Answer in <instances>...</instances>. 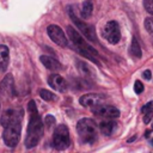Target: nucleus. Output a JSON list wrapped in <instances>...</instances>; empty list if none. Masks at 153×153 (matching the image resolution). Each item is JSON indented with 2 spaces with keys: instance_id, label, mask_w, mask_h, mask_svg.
<instances>
[{
  "instance_id": "26",
  "label": "nucleus",
  "mask_w": 153,
  "mask_h": 153,
  "mask_svg": "<svg viewBox=\"0 0 153 153\" xmlns=\"http://www.w3.org/2000/svg\"><path fill=\"white\" fill-rule=\"evenodd\" d=\"M142 76H143V79L149 80V79L152 78V73H151V71H149V69H146V71L142 73Z\"/></svg>"
},
{
  "instance_id": "23",
  "label": "nucleus",
  "mask_w": 153,
  "mask_h": 153,
  "mask_svg": "<svg viewBox=\"0 0 153 153\" xmlns=\"http://www.w3.org/2000/svg\"><path fill=\"white\" fill-rule=\"evenodd\" d=\"M134 91L137 94H140V93L143 92V85H142V82L140 80H136L135 81V84H134Z\"/></svg>"
},
{
  "instance_id": "7",
  "label": "nucleus",
  "mask_w": 153,
  "mask_h": 153,
  "mask_svg": "<svg viewBox=\"0 0 153 153\" xmlns=\"http://www.w3.org/2000/svg\"><path fill=\"white\" fill-rule=\"evenodd\" d=\"M103 37L111 44H117L121 39V31L120 25L115 20H110L105 24L103 29Z\"/></svg>"
},
{
  "instance_id": "27",
  "label": "nucleus",
  "mask_w": 153,
  "mask_h": 153,
  "mask_svg": "<svg viewBox=\"0 0 153 153\" xmlns=\"http://www.w3.org/2000/svg\"><path fill=\"white\" fill-rule=\"evenodd\" d=\"M152 130H153V124H152Z\"/></svg>"
},
{
  "instance_id": "21",
  "label": "nucleus",
  "mask_w": 153,
  "mask_h": 153,
  "mask_svg": "<svg viewBox=\"0 0 153 153\" xmlns=\"http://www.w3.org/2000/svg\"><path fill=\"white\" fill-rule=\"evenodd\" d=\"M143 6L146 11L153 16V0H143Z\"/></svg>"
},
{
  "instance_id": "12",
  "label": "nucleus",
  "mask_w": 153,
  "mask_h": 153,
  "mask_svg": "<svg viewBox=\"0 0 153 153\" xmlns=\"http://www.w3.org/2000/svg\"><path fill=\"white\" fill-rule=\"evenodd\" d=\"M48 84L59 92H65L68 87L67 81L60 74H51L48 76Z\"/></svg>"
},
{
  "instance_id": "11",
  "label": "nucleus",
  "mask_w": 153,
  "mask_h": 153,
  "mask_svg": "<svg viewBox=\"0 0 153 153\" xmlns=\"http://www.w3.org/2000/svg\"><path fill=\"white\" fill-rule=\"evenodd\" d=\"M105 99V96L98 94V93H87L79 98V103L82 106H94L97 104H100Z\"/></svg>"
},
{
  "instance_id": "25",
  "label": "nucleus",
  "mask_w": 153,
  "mask_h": 153,
  "mask_svg": "<svg viewBox=\"0 0 153 153\" xmlns=\"http://www.w3.org/2000/svg\"><path fill=\"white\" fill-rule=\"evenodd\" d=\"M147 110H153V100L149 102V103H147L146 105H143V108L141 109V112H145Z\"/></svg>"
},
{
  "instance_id": "20",
  "label": "nucleus",
  "mask_w": 153,
  "mask_h": 153,
  "mask_svg": "<svg viewBox=\"0 0 153 153\" xmlns=\"http://www.w3.org/2000/svg\"><path fill=\"white\" fill-rule=\"evenodd\" d=\"M145 27L153 36V17H148L145 19Z\"/></svg>"
},
{
  "instance_id": "6",
  "label": "nucleus",
  "mask_w": 153,
  "mask_h": 153,
  "mask_svg": "<svg viewBox=\"0 0 153 153\" xmlns=\"http://www.w3.org/2000/svg\"><path fill=\"white\" fill-rule=\"evenodd\" d=\"M68 12H69V17H71V19L73 20V23L75 24L76 29H78V30H79V31H80V32H81L88 41L96 42V41H97V35H96V30H94V27H93L92 25H90V24H87V23L80 20V19L74 14L72 7H69Z\"/></svg>"
},
{
  "instance_id": "1",
  "label": "nucleus",
  "mask_w": 153,
  "mask_h": 153,
  "mask_svg": "<svg viewBox=\"0 0 153 153\" xmlns=\"http://www.w3.org/2000/svg\"><path fill=\"white\" fill-rule=\"evenodd\" d=\"M27 110L30 114V120L27 124L26 136H25V147L26 148H33L38 145L43 136L44 131V124L42 122V118L38 114L37 106L35 100H30L27 104Z\"/></svg>"
},
{
  "instance_id": "13",
  "label": "nucleus",
  "mask_w": 153,
  "mask_h": 153,
  "mask_svg": "<svg viewBox=\"0 0 153 153\" xmlns=\"http://www.w3.org/2000/svg\"><path fill=\"white\" fill-rule=\"evenodd\" d=\"M41 62L44 65V67H47L50 71H61L62 69V65L54 57L48 56V55H42L39 57Z\"/></svg>"
},
{
  "instance_id": "22",
  "label": "nucleus",
  "mask_w": 153,
  "mask_h": 153,
  "mask_svg": "<svg viewBox=\"0 0 153 153\" xmlns=\"http://www.w3.org/2000/svg\"><path fill=\"white\" fill-rule=\"evenodd\" d=\"M143 114V122L147 124V123H149L151 122V120L153 118V110H147V111H145V112H142Z\"/></svg>"
},
{
  "instance_id": "18",
  "label": "nucleus",
  "mask_w": 153,
  "mask_h": 153,
  "mask_svg": "<svg viewBox=\"0 0 153 153\" xmlns=\"http://www.w3.org/2000/svg\"><path fill=\"white\" fill-rule=\"evenodd\" d=\"M39 96H41V98H42L43 100H45V102H54V100L57 99V97H56L53 92H50V91H48V90H44V88H41V90H39Z\"/></svg>"
},
{
  "instance_id": "9",
  "label": "nucleus",
  "mask_w": 153,
  "mask_h": 153,
  "mask_svg": "<svg viewBox=\"0 0 153 153\" xmlns=\"http://www.w3.org/2000/svg\"><path fill=\"white\" fill-rule=\"evenodd\" d=\"M91 111L97 115V116H100V117H105V118H117L121 112L117 108L112 106V105H100V104H97L94 106H92Z\"/></svg>"
},
{
  "instance_id": "14",
  "label": "nucleus",
  "mask_w": 153,
  "mask_h": 153,
  "mask_svg": "<svg viewBox=\"0 0 153 153\" xmlns=\"http://www.w3.org/2000/svg\"><path fill=\"white\" fill-rule=\"evenodd\" d=\"M116 127H117V123L115 121H111V120H106V121H102L99 123V130L103 135L105 136H110L114 134V131L116 130Z\"/></svg>"
},
{
  "instance_id": "16",
  "label": "nucleus",
  "mask_w": 153,
  "mask_h": 153,
  "mask_svg": "<svg viewBox=\"0 0 153 153\" xmlns=\"http://www.w3.org/2000/svg\"><path fill=\"white\" fill-rule=\"evenodd\" d=\"M93 11V4L91 0H85L81 5V10H80V14L82 19H87L88 17H91Z\"/></svg>"
},
{
  "instance_id": "15",
  "label": "nucleus",
  "mask_w": 153,
  "mask_h": 153,
  "mask_svg": "<svg viewBox=\"0 0 153 153\" xmlns=\"http://www.w3.org/2000/svg\"><path fill=\"white\" fill-rule=\"evenodd\" d=\"M10 62V51L8 48L4 44H0V72H5Z\"/></svg>"
},
{
  "instance_id": "19",
  "label": "nucleus",
  "mask_w": 153,
  "mask_h": 153,
  "mask_svg": "<svg viewBox=\"0 0 153 153\" xmlns=\"http://www.w3.org/2000/svg\"><path fill=\"white\" fill-rule=\"evenodd\" d=\"M76 65H78V69H79V72L81 73L82 76H90L91 75V71H90V68L87 67V65L85 62L78 61Z\"/></svg>"
},
{
  "instance_id": "2",
  "label": "nucleus",
  "mask_w": 153,
  "mask_h": 153,
  "mask_svg": "<svg viewBox=\"0 0 153 153\" xmlns=\"http://www.w3.org/2000/svg\"><path fill=\"white\" fill-rule=\"evenodd\" d=\"M67 36H68V38L71 39V42L73 43V47L75 48V50L80 54V55H82L84 57H86V59H88L90 61H92L93 63H99L98 62V60H97V55H98V53H97V50L96 49H93L87 42H86V39L80 35V32L76 30V29H74L73 26H71V25H68L67 26Z\"/></svg>"
},
{
  "instance_id": "10",
  "label": "nucleus",
  "mask_w": 153,
  "mask_h": 153,
  "mask_svg": "<svg viewBox=\"0 0 153 153\" xmlns=\"http://www.w3.org/2000/svg\"><path fill=\"white\" fill-rule=\"evenodd\" d=\"M16 94L14 92V82H13V76L11 74H7L1 84H0V96L2 98H10Z\"/></svg>"
},
{
  "instance_id": "24",
  "label": "nucleus",
  "mask_w": 153,
  "mask_h": 153,
  "mask_svg": "<svg viewBox=\"0 0 153 153\" xmlns=\"http://www.w3.org/2000/svg\"><path fill=\"white\" fill-rule=\"evenodd\" d=\"M53 124H55V118H54L51 115H48V116L45 117V126H47L48 129H49Z\"/></svg>"
},
{
  "instance_id": "28",
  "label": "nucleus",
  "mask_w": 153,
  "mask_h": 153,
  "mask_svg": "<svg viewBox=\"0 0 153 153\" xmlns=\"http://www.w3.org/2000/svg\"><path fill=\"white\" fill-rule=\"evenodd\" d=\"M152 145H153V140H152Z\"/></svg>"
},
{
  "instance_id": "4",
  "label": "nucleus",
  "mask_w": 153,
  "mask_h": 153,
  "mask_svg": "<svg viewBox=\"0 0 153 153\" xmlns=\"http://www.w3.org/2000/svg\"><path fill=\"white\" fill-rule=\"evenodd\" d=\"M76 133L81 143H94L98 137L97 124L92 118L84 117L76 123Z\"/></svg>"
},
{
  "instance_id": "17",
  "label": "nucleus",
  "mask_w": 153,
  "mask_h": 153,
  "mask_svg": "<svg viewBox=\"0 0 153 153\" xmlns=\"http://www.w3.org/2000/svg\"><path fill=\"white\" fill-rule=\"evenodd\" d=\"M130 54L131 56L136 57V59H140L142 56V51H141V48H140V44L137 42V39L135 37H133L131 39V44H130Z\"/></svg>"
},
{
  "instance_id": "3",
  "label": "nucleus",
  "mask_w": 153,
  "mask_h": 153,
  "mask_svg": "<svg viewBox=\"0 0 153 153\" xmlns=\"http://www.w3.org/2000/svg\"><path fill=\"white\" fill-rule=\"evenodd\" d=\"M22 110H18L16 116L4 127V133H2V140L7 147H16L19 142L20 137V130H22Z\"/></svg>"
},
{
  "instance_id": "8",
  "label": "nucleus",
  "mask_w": 153,
  "mask_h": 153,
  "mask_svg": "<svg viewBox=\"0 0 153 153\" xmlns=\"http://www.w3.org/2000/svg\"><path fill=\"white\" fill-rule=\"evenodd\" d=\"M47 32H48V36L50 37V39L55 44H57V45H60L62 48H66L68 45V38L65 35L63 30L59 25H55V24L49 25L47 27Z\"/></svg>"
},
{
  "instance_id": "5",
  "label": "nucleus",
  "mask_w": 153,
  "mask_h": 153,
  "mask_svg": "<svg viewBox=\"0 0 153 153\" xmlns=\"http://www.w3.org/2000/svg\"><path fill=\"white\" fill-rule=\"evenodd\" d=\"M51 145L57 151H63L69 147L71 145V136H69V129L66 124H59L53 134V141Z\"/></svg>"
}]
</instances>
